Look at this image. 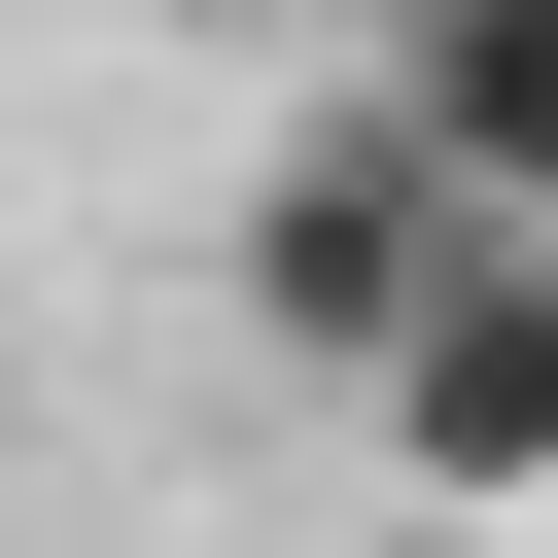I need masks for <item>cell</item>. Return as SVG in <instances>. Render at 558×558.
I'll list each match as a JSON object with an SVG mask.
<instances>
[{"label":"cell","instance_id":"cell-2","mask_svg":"<svg viewBox=\"0 0 558 558\" xmlns=\"http://www.w3.org/2000/svg\"><path fill=\"white\" fill-rule=\"evenodd\" d=\"M349 453H384L418 523H558V244H523V209L349 349Z\"/></svg>","mask_w":558,"mask_h":558},{"label":"cell","instance_id":"cell-4","mask_svg":"<svg viewBox=\"0 0 558 558\" xmlns=\"http://www.w3.org/2000/svg\"><path fill=\"white\" fill-rule=\"evenodd\" d=\"M244 35H279V0H244ZM314 35H384V0H314Z\"/></svg>","mask_w":558,"mask_h":558},{"label":"cell","instance_id":"cell-3","mask_svg":"<svg viewBox=\"0 0 558 558\" xmlns=\"http://www.w3.org/2000/svg\"><path fill=\"white\" fill-rule=\"evenodd\" d=\"M349 70L453 140V209H523V244H558V0H384Z\"/></svg>","mask_w":558,"mask_h":558},{"label":"cell","instance_id":"cell-1","mask_svg":"<svg viewBox=\"0 0 558 558\" xmlns=\"http://www.w3.org/2000/svg\"><path fill=\"white\" fill-rule=\"evenodd\" d=\"M453 244H488V209H453V140H418L384 70H314V105L244 140V209H209V279H244V349H314V384H349V349H384V314H418Z\"/></svg>","mask_w":558,"mask_h":558}]
</instances>
